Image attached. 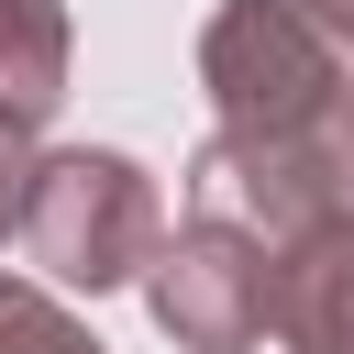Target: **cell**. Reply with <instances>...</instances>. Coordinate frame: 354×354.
Returning <instances> with one entry per match:
<instances>
[{
	"mask_svg": "<svg viewBox=\"0 0 354 354\" xmlns=\"http://www.w3.org/2000/svg\"><path fill=\"white\" fill-rule=\"evenodd\" d=\"M33 133H44V122L0 100V232H22V199H33V166H44V144H33Z\"/></svg>",
	"mask_w": 354,
	"mask_h": 354,
	"instance_id": "cell-7",
	"label": "cell"
},
{
	"mask_svg": "<svg viewBox=\"0 0 354 354\" xmlns=\"http://www.w3.org/2000/svg\"><path fill=\"white\" fill-rule=\"evenodd\" d=\"M22 243H33V266L55 277V288H133V277H155V254H166V199H155V177L133 166V155H111V144H55L44 166H33V199H22Z\"/></svg>",
	"mask_w": 354,
	"mask_h": 354,
	"instance_id": "cell-2",
	"label": "cell"
},
{
	"mask_svg": "<svg viewBox=\"0 0 354 354\" xmlns=\"http://www.w3.org/2000/svg\"><path fill=\"white\" fill-rule=\"evenodd\" d=\"M0 100L33 122L66 100V11L55 0H0Z\"/></svg>",
	"mask_w": 354,
	"mask_h": 354,
	"instance_id": "cell-5",
	"label": "cell"
},
{
	"mask_svg": "<svg viewBox=\"0 0 354 354\" xmlns=\"http://www.w3.org/2000/svg\"><path fill=\"white\" fill-rule=\"evenodd\" d=\"M310 22H321V33L343 44V66H354V0H310Z\"/></svg>",
	"mask_w": 354,
	"mask_h": 354,
	"instance_id": "cell-8",
	"label": "cell"
},
{
	"mask_svg": "<svg viewBox=\"0 0 354 354\" xmlns=\"http://www.w3.org/2000/svg\"><path fill=\"white\" fill-rule=\"evenodd\" d=\"M210 144L188 155L199 210L299 243L354 232V66L310 22V0H221L199 33Z\"/></svg>",
	"mask_w": 354,
	"mask_h": 354,
	"instance_id": "cell-1",
	"label": "cell"
},
{
	"mask_svg": "<svg viewBox=\"0 0 354 354\" xmlns=\"http://www.w3.org/2000/svg\"><path fill=\"white\" fill-rule=\"evenodd\" d=\"M266 232L221 221V210H188L144 277V310L177 354H254L266 343Z\"/></svg>",
	"mask_w": 354,
	"mask_h": 354,
	"instance_id": "cell-3",
	"label": "cell"
},
{
	"mask_svg": "<svg viewBox=\"0 0 354 354\" xmlns=\"http://www.w3.org/2000/svg\"><path fill=\"white\" fill-rule=\"evenodd\" d=\"M0 354H111L55 288H22V277H0Z\"/></svg>",
	"mask_w": 354,
	"mask_h": 354,
	"instance_id": "cell-6",
	"label": "cell"
},
{
	"mask_svg": "<svg viewBox=\"0 0 354 354\" xmlns=\"http://www.w3.org/2000/svg\"><path fill=\"white\" fill-rule=\"evenodd\" d=\"M266 332L288 354H354V232H299L266 254Z\"/></svg>",
	"mask_w": 354,
	"mask_h": 354,
	"instance_id": "cell-4",
	"label": "cell"
}]
</instances>
